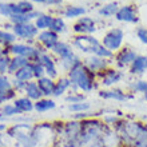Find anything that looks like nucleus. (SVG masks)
I'll list each match as a JSON object with an SVG mask.
<instances>
[{"label": "nucleus", "instance_id": "obj_43", "mask_svg": "<svg viewBox=\"0 0 147 147\" xmlns=\"http://www.w3.org/2000/svg\"><path fill=\"white\" fill-rule=\"evenodd\" d=\"M142 119H143V120H146V122H147V115H144V116H142Z\"/></svg>", "mask_w": 147, "mask_h": 147}, {"label": "nucleus", "instance_id": "obj_35", "mask_svg": "<svg viewBox=\"0 0 147 147\" xmlns=\"http://www.w3.org/2000/svg\"><path fill=\"white\" fill-rule=\"evenodd\" d=\"M18 5H19V9H20V12H22V15H27V13H30V12L34 11L32 4L28 3V1H26V0L19 1V3H18Z\"/></svg>", "mask_w": 147, "mask_h": 147}, {"label": "nucleus", "instance_id": "obj_39", "mask_svg": "<svg viewBox=\"0 0 147 147\" xmlns=\"http://www.w3.org/2000/svg\"><path fill=\"white\" fill-rule=\"evenodd\" d=\"M26 86H27L26 82H22V80H18V79H16L15 83H13V88L18 90V91H24V90H26Z\"/></svg>", "mask_w": 147, "mask_h": 147}, {"label": "nucleus", "instance_id": "obj_16", "mask_svg": "<svg viewBox=\"0 0 147 147\" xmlns=\"http://www.w3.org/2000/svg\"><path fill=\"white\" fill-rule=\"evenodd\" d=\"M24 92H26V95H27V98H30L31 100H40V99H43V92L40 91V88H39V86L36 82H28L27 86H26V90H24Z\"/></svg>", "mask_w": 147, "mask_h": 147}, {"label": "nucleus", "instance_id": "obj_17", "mask_svg": "<svg viewBox=\"0 0 147 147\" xmlns=\"http://www.w3.org/2000/svg\"><path fill=\"white\" fill-rule=\"evenodd\" d=\"M28 59L24 56H15L13 59H11L9 66H8V72L9 74H16L19 70H22L23 67H26L28 64Z\"/></svg>", "mask_w": 147, "mask_h": 147}, {"label": "nucleus", "instance_id": "obj_13", "mask_svg": "<svg viewBox=\"0 0 147 147\" xmlns=\"http://www.w3.org/2000/svg\"><path fill=\"white\" fill-rule=\"evenodd\" d=\"M39 42L43 43L46 48L48 50H52L56 44L59 43L58 40V34L56 32H52V31H43L42 34H39Z\"/></svg>", "mask_w": 147, "mask_h": 147}, {"label": "nucleus", "instance_id": "obj_12", "mask_svg": "<svg viewBox=\"0 0 147 147\" xmlns=\"http://www.w3.org/2000/svg\"><path fill=\"white\" fill-rule=\"evenodd\" d=\"M39 63L44 67V71H46L47 76L54 79V78L58 76V71H56V66H55L54 60L46 54H42L40 55V59H39Z\"/></svg>", "mask_w": 147, "mask_h": 147}, {"label": "nucleus", "instance_id": "obj_34", "mask_svg": "<svg viewBox=\"0 0 147 147\" xmlns=\"http://www.w3.org/2000/svg\"><path fill=\"white\" fill-rule=\"evenodd\" d=\"M13 42H15V35L0 31V44H11Z\"/></svg>", "mask_w": 147, "mask_h": 147}, {"label": "nucleus", "instance_id": "obj_37", "mask_svg": "<svg viewBox=\"0 0 147 147\" xmlns=\"http://www.w3.org/2000/svg\"><path fill=\"white\" fill-rule=\"evenodd\" d=\"M13 88V86L4 75H0V91H7V90Z\"/></svg>", "mask_w": 147, "mask_h": 147}, {"label": "nucleus", "instance_id": "obj_9", "mask_svg": "<svg viewBox=\"0 0 147 147\" xmlns=\"http://www.w3.org/2000/svg\"><path fill=\"white\" fill-rule=\"evenodd\" d=\"M83 64H84L90 71H92L94 74H99V72H102V71L107 70V62H106V59L95 56V55L87 58Z\"/></svg>", "mask_w": 147, "mask_h": 147}, {"label": "nucleus", "instance_id": "obj_44", "mask_svg": "<svg viewBox=\"0 0 147 147\" xmlns=\"http://www.w3.org/2000/svg\"><path fill=\"white\" fill-rule=\"evenodd\" d=\"M144 100H146V102H147V92H146V94H144Z\"/></svg>", "mask_w": 147, "mask_h": 147}, {"label": "nucleus", "instance_id": "obj_40", "mask_svg": "<svg viewBox=\"0 0 147 147\" xmlns=\"http://www.w3.org/2000/svg\"><path fill=\"white\" fill-rule=\"evenodd\" d=\"M47 3L48 4H60L62 0H47Z\"/></svg>", "mask_w": 147, "mask_h": 147}, {"label": "nucleus", "instance_id": "obj_18", "mask_svg": "<svg viewBox=\"0 0 147 147\" xmlns=\"http://www.w3.org/2000/svg\"><path fill=\"white\" fill-rule=\"evenodd\" d=\"M147 70V56H138L130 67L131 74H143Z\"/></svg>", "mask_w": 147, "mask_h": 147}, {"label": "nucleus", "instance_id": "obj_2", "mask_svg": "<svg viewBox=\"0 0 147 147\" xmlns=\"http://www.w3.org/2000/svg\"><path fill=\"white\" fill-rule=\"evenodd\" d=\"M123 38H124V34L120 28H112L103 38V46L107 50L111 51V52H114V51L120 48L122 43H123Z\"/></svg>", "mask_w": 147, "mask_h": 147}, {"label": "nucleus", "instance_id": "obj_3", "mask_svg": "<svg viewBox=\"0 0 147 147\" xmlns=\"http://www.w3.org/2000/svg\"><path fill=\"white\" fill-rule=\"evenodd\" d=\"M74 44L83 52H90V54H95L98 47L100 46L98 39H95L91 35H78L74 40Z\"/></svg>", "mask_w": 147, "mask_h": 147}, {"label": "nucleus", "instance_id": "obj_41", "mask_svg": "<svg viewBox=\"0 0 147 147\" xmlns=\"http://www.w3.org/2000/svg\"><path fill=\"white\" fill-rule=\"evenodd\" d=\"M5 128H7V126H5V124L0 123V132H1V131H4V130H5Z\"/></svg>", "mask_w": 147, "mask_h": 147}, {"label": "nucleus", "instance_id": "obj_11", "mask_svg": "<svg viewBox=\"0 0 147 147\" xmlns=\"http://www.w3.org/2000/svg\"><path fill=\"white\" fill-rule=\"evenodd\" d=\"M13 31H15V35L20 36V38L24 39H31L38 34V28L32 24H16L13 26Z\"/></svg>", "mask_w": 147, "mask_h": 147}, {"label": "nucleus", "instance_id": "obj_10", "mask_svg": "<svg viewBox=\"0 0 147 147\" xmlns=\"http://www.w3.org/2000/svg\"><path fill=\"white\" fill-rule=\"evenodd\" d=\"M136 58H138V55H136L135 51L130 50V48H124L116 55V64L120 68H123V67L128 66V64H132Z\"/></svg>", "mask_w": 147, "mask_h": 147}, {"label": "nucleus", "instance_id": "obj_5", "mask_svg": "<svg viewBox=\"0 0 147 147\" xmlns=\"http://www.w3.org/2000/svg\"><path fill=\"white\" fill-rule=\"evenodd\" d=\"M79 134H80V122L79 120H71V122H67L64 124L63 135L66 136V140H71V142L78 143Z\"/></svg>", "mask_w": 147, "mask_h": 147}, {"label": "nucleus", "instance_id": "obj_36", "mask_svg": "<svg viewBox=\"0 0 147 147\" xmlns=\"http://www.w3.org/2000/svg\"><path fill=\"white\" fill-rule=\"evenodd\" d=\"M9 62H11V59L3 55L1 58H0V75H3L4 72H8V66H9Z\"/></svg>", "mask_w": 147, "mask_h": 147}, {"label": "nucleus", "instance_id": "obj_28", "mask_svg": "<svg viewBox=\"0 0 147 147\" xmlns=\"http://www.w3.org/2000/svg\"><path fill=\"white\" fill-rule=\"evenodd\" d=\"M91 109V105L87 103V102H80V103H74V105H70L68 110L72 112H86Z\"/></svg>", "mask_w": 147, "mask_h": 147}, {"label": "nucleus", "instance_id": "obj_8", "mask_svg": "<svg viewBox=\"0 0 147 147\" xmlns=\"http://www.w3.org/2000/svg\"><path fill=\"white\" fill-rule=\"evenodd\" d=\"M99 96L103 99H114L118 102H126L127 99H132L134 95H128L124 91L119 88H114V90H102L99 91Z\"/></svg>", "mask_w": 147, "mask_h": 147}, {"label": "nucleus", "instance_id": "obj_6", "mask_svg": "<svg viewBox=\"0 0 147 147\" xmlns=\"http://www.w3.org/2000/svg\"><path fill=\"white\" fill-rule=\"evenodd\" d=\"M116 20L119 22H124V23H136L138 22V16H136V12L134 9V7L131 5H124V7H120L118 9L115 15Z\"/></svg>", "mask_w": 147, "mask_h": 147}, {"label": "nucleus", "instance_id": "obj_24", "mask_svg": "<svg viewBox=\"0 0 147 147\" xmlns=\"http://www.w3.org/2000/svg\"><path fill=\"white\" fill-rule=\"evenodd\" d=\"M86 12V9L83 7H67L66 11H64V18H68V19H72V18H78V16H82Z\"/></svg>", "mask_w": 147, "mask_h": 147}, {"label": "nucleus", "instance_id": "obj_38", "mask_svg": "<svg viewBox=\"0 0 147 147\" xmlns=\"http://www.w3.org/2000/svg\"><path fill=\"white\" fill-rule=\"evenodd\" d=\"M136 35H138V38L140 39V42L147 44V28H138Z\"/></svg>", "mask_w": 147, "mask_h": 147}, {"label": "nucleus", "instance_id": "obj_45", "mask_svg": "<svg viewBox=\"0 0 147 147\" xmlns=\"http://www.w3.org/2000/svg\"><path fill=\"white\" fill-rule=\"evenodd\" d=\"M1 56H3V51L0 50V58H1Z\"/></svg>", "mask_w": 147, "mask_h": 147}, {"label": "nucleus", "instance_id": "obj_26", "mask_svg": "<svg viewBox=\"0 0 147 147\" xmlns=\"http://www.w3.org/2000/svg\"><path fill=\"white\" fill-rule=\"evenodd\" d=\"M64 28H66V24H64V20L62 18H54L50 24V31L56 32V34L58 32H63Z\"/></svg>", "mask_w": 147, "mask_h": 147}, {"label": "nucleus", "instance_id": "obj_27", "mask_svg": "<svg viewBox=\"0 0 147 147\" xmlns=\"http://www.w3.org/2000/svg\"><path fill=\"white\" fill-rule=\"evenodd\" d=\"M52 19L54 18H51V16H48V15H40L36 19V22H35V27L38 28H40V30H43V28H50V24H51V22H52Z\"/></svg>", "mask_w": 147, "mask_h": 147}, {"label": "nucleus", "instance_id": "obj_20", "mask_svg": "<svg viewBox=\"0 0 147 147\" xmlns=\"http://www.w3.org/2000/svg\"><path fill=\"white\" fill-rule=\"evenodd\" d=\"M15 78L18 80H22V82H31V79L34 78V70H32V63H28L26 67H23L22 70H19L18 72L15 74Z\"/></svg>", "mask_w": 147, "mask_h": 147}, {"label": "nucleus", "instance_id": "obj_4", "mask_svg": "<svg viewBox=\"0 0 147 147\" xmlns=\"http://www.w3.org/2000/svg\"><path fill=\"white\" fill-rule=\"evenodd\" d=\"M100 76V83L106 87H110V86H114L115 83L122 80L123 78V74L118 70H112V68H107V70L102 71V72L98 74Z\"/></svg>", "mask_w": 147, "mask_h": 147}, {"label": "nucleus", "instance_id": "obj_22", "mask_svg": "<svg viewBox=\"0 0 147 147\" xmlns=\"http://www.w3.org/2000/svg\"><path fill=\"white\" fill-rule=\"evenodd\" d=\"M55 103L52 99H48V98H43L40 100L35 102V111L38 112H46V111H50V110L55 109Z\"/></svg>", "mask_w": 147, "mask_h": 147}, {"label": "nucleus", "instance_id": "obj_33", "mask_svg": "<svg viewBox=\"0 0 147 147\" xmlns=\"http://www.w3.org/2000/svg\"><path fill=\"white\" fill-rule=\"evenodd\" d=\"M32 70H34V78H35L36 80L40 79V78H43L44 74H46L44 67H43L40 63H32Z\"/></svg>", "mask_w": 147, "mask_h": 147}, {"label": "nucleus", "instance_id": "obj_21", "mask_svg": "<svg viewBox=\"0 0 147 147\" xmlns=\"http://www.w3.org/2000/svg\"><path fill=\"white\" fill-rule=\"evenodd\" d=\"M71 87V80L68 78H60L56 83H55V90H54V96H60L66 92L67 90Z\"/></svg>", "mask_w": 147, "mask_h": 147}, {"label": "nucleus", "instance_id": "obj_32", "mask_svg": "<svg viewBox=\"0 0 147 147\" xmlns=\"http://www.w3.org/2000/svg\"><path fill=\"white\" fill-rule=\"evenodd\" d=\"M131 88L134 90V92H147V80H138L131 86Z\"/></svg>", "mask_w": 147, "mask_h": 147}, {"label": "nucleus", "instance_id": "obj_1", "mask_svg": "<svg viewBox=\"0 0 147 147\" xmlns=\"http://www.w3.org/2000/svg\"><path fill=\"white\" fill-rule=\"evenodd\" d=\"M95 75L96 74L90 71L82 63L68 72V79L71 80V86L74 87V91L80 90L83 92H91L92 90L98 87V84L95 83Z\"/></svg>", "mask_w": 147, "mask_h": 147}, {"label": "nucleus", "instance_id": "obj_30", "mask_svg": "<svg viewBox=\"0 0 147 147\" xmlns=\"http://www.w3.org/2000/svg\"><path fill=\"white\" fill-rule=\"evenodd\" d=\"M84 99H86L84 94L76 92V91L70 92V95L66 98V100L68 102V103H71V105H74V103H80V102H84Z\"/></svg>", "mask_w": 147, "mask_h": 147}, {"label": "nucleus", "instance_id": "obj_14", "mask_svg": "<svg viewBox=\"0 0 147 147\" xmlns=\"http://www.w3.org/2000/svg\"><path fill=\"white\" fill-rule=\"evenodd\" d=\"M36 83H38L39 88H40V91L43 92V95H44V96H51V95H54L55 82L52 80L51 78L43 76V78H40V79H38V80H36Z\"/></svg>", "mask_w": 147, "mask_h": 147}, {"label": "nucleus", "instance_id": "obj_42", "mask_svg": "<svg viewBox=\"0 0 147 147\" xmlns=\"http://www.w3.org/2000/svg\"><path fill=\"white\" fill-rule=\"evenodd\" d=\"M32 1H36V3H44L47 0H32Z\"/></svg>", "mask_w": 147, "mask_h": 147}, {"label": "nucleus", "instance_id": "obj_23", "mask_svg": "<svg viewBox=\"0 0 147 147\" xmlns=\"http://www.w3.org/2000/svg\"><path fill=\"white\" fill-rule=\"evenodd\" d=\"M118 3H110V4H106L103 7L99 9V13L103 16H114L116 15V12H118Z\"/></svg>", "mask_w": 147, "mask_h": 147}, {"label": "nucleus", "instance_id": "obj_7", "mask_svg": "<svg viewBox=\"0 0 147 147\" xmlns=\"http://www.w3.org/2000/svg\"><path fill=\"white\" fill-rule=\"evenodd\" d=\"M74 31L79 35H90L95 31V22L91 18H82L74 26Z\"/></svg>", "mask_w": 147, "mask_h": 147}, {"label": "nucleus", "instance_id": "obj_29", "mask_svg": "<svg viewBox=\"0 0 147 147\" xmlns=\"http://www.w3.org/2000/svg\"><path fill=\"white\" fill-rule=\"evenodd\" d=\"M19 111L16 109L13 105H4L1 107V111H0V115L3 118H8V116H13V115H18Z\"/></svg>", "mask_w": 147, "mask_h": 147}, {"label": "nucleus", "instance_id": "obj_25", "mask_svg": "<svg viewBox=\"0 0 147 147\" xmlns=\"http://www.w3.org/2000/svg\"><path fill=\"white\" fill-rule=\"evenodd\" d=\"M52 51H54L56 55H59L60 58H64V56H67V55H70L71 52H72L70 47L67 46L66 43H62V42H59L58 44L52 48Z\"/></svg>", "mask_w": 147, "mask_h": 147}, {"label": "nucleus", "instance_id": "obj_31", "mask_svg": "<svg viewBox=\"0 0 147 147\" xmlns=\"http://www.w3.org/2000/svg\"><path fill=\"white\" fill-rule=\"evenodd\" d=\"M15 96H16V90L15 88L7 90V91H0V105H3L5 102L11 100V99H13Z\"/></svg>", "mask_w": 147, "mask_h": 147}, {"label": "nucleus", "instance_id": "obj_19", "mask_svg": "<svg viewBox=\"0 0 147 147\" xmlns=\"http://www.w3.org/2000/svg\"><path fill=\"white\" fill-rule=\"evenodd\" d=\"M60 59H62V66H63V68H64L66 71H68V72H70L72 68H75L76 66L82 64V62L79 60V58H78V56L74 54V52H71L70 55H67V56H64V58H60Z\"/></svg>", "mask_w": 147, "mask_h": 147}, {"label": "nucleus", "instance_id": "obj_15", "mask_svg": "<svg viewBox=\"0 0 147 147\" xmlns=\"http://www.w3.org/2000/svg\"><path fill=\"white\" fill-rule=\"evenodd\" d=\"M13 106H15L19 114H26V112H31L32 110H35V103L27 96L23 98H18L13 102Z\"/></svg>", "mask_w": 147, "mask_h": 147}]
</instances>
